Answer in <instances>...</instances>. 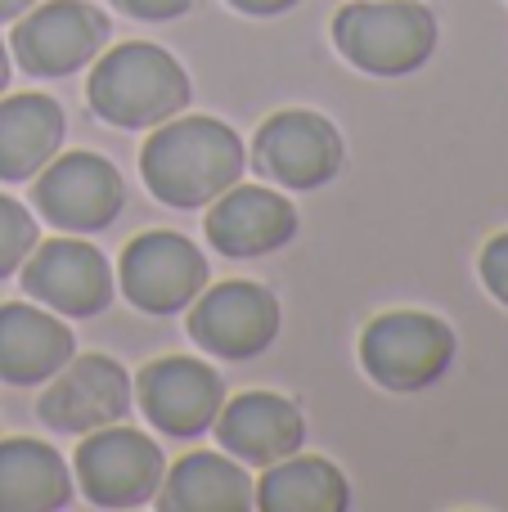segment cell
<instances>
[{
    "instance_id": "obj_1",
    "label": "cell",
    "mask_w": 508,
    "mask_h": 512,
    "mask_svg": "<svg viewBox=\"0 0 508 512\" xmlns=\"http://www.w3.org/2000/svg\"><path fill=\"white\" fill-rule=\"evenodd\" d=\"M149 194L167 207H203L243 176V140L216 117H167L140 153Z\"/></svg>"
},
{
    "instance_id": "obj_2",
    "label": "cell",
    "mask_w": 508,
    "mask_h": 512,
    "mask_svg": "<svg viewBox=\"0 0 508 512\" xmlns=\"http://www.w3.org/2000/svg\"><path fill=\"white\" fill-rule=\"evenodd\" d=\"M86 99L99 122L117 131H149L189 104V77L162 45L126 41L95 59Z\"/></svg>"
},
{
    "instance_id": "obj_3",
    "label": "cell",
    "mask_w": 508,
    "mask_h": 512,
    "mask_svg": "<svg viewBox=\"0 0 508 512\" xmlns=\"http://www.w3.org/2000/svg\"><path fill=\"white\" fill-rule=\"evenodd\" d=\"M333 41L351 68L405 77L437 50V18L419 0H356L333 18Z\"/></svg>"
},
{
    "instance_id": "obj_4",
    "label": "cell",
    "mask_w": 508,
    "mask_h": 512,
    "mask_svg": "<svg viewBox=\"0 0 508 512\" xmlns=\"http://www.w3.org/2000/svg\"><path fill=\"white\" fill-rule=\"evenodd\" d=\"M455 333L428 310H387L360 337V364L383 391H423L446 378Z\"/></svg>"
},
{
    "instance_id": "obj_5",
    "label": "cell",
    "mask_w": 508,
    "mask_h": 512,
    "mask_svg": "<svg viewBox=\"0 0 508 512\" xmlns=\"http://www.w3.org/2000/svg\"><path fill=\"white\" fill-rule=\"evenodd\" d=\"M108 45V18L86 0H36L9 36V59L32 77H72Z\"/></svg>"
},
{
    "instance_id": "obj_6",
    "label": "cell",
    "mask_w": 508,
    "mask_h": 512,
    "mask_svg": "<svg viewBox=\"0 0 508 512\" xmlns=\"http://www.w3.org/2000/svg\"><path fill=\"white\" fill-rule=\"evenodd\" d=\"M167 459L144 432L108 423L77 450V486L95 508H140L158 495Z\"/></svg>"
},
{
    "instance_id": "obj_7",
    "label": "cell",
    "mask_w": 508,
    "mask_h": 512,
    "mask_svg": "<svg viewBox=\"0 0 508 512\" xmlns=\"http://www.w3.org/2000/svg\"><path fill=\"white\" fill-rule=\"evenodd\" d=\"M32 203L54 230L63 234H99L122 216L126 189L122 176L99 153H63L45 162L32 185Z\"/></svg>"
},
{
    "instance_id": "obj_8",
    "label": "cell",
    "mask_w": 508,
    "mask_h": 512,
    "mask_svg": "<svg viewBox=\"0 0 508 512\" xmlns=\"http://www.w3.org/2000/svg\"><path fill=\"white\" fill-rule=\"evenodd\" d=\"M117 283L126 301L144 315H176L194 306L207 283V256L176 230H149L126 243L117 261Z\"/></svg>"
},
{
    "instance_id": "obj_9",
    "label": "cell",
    "mask_w": 508,
    "mask_h": 512,
    "mask_svg": "<svg viewBox=\"0 0 508 512\" xmlns=\"http://www.w3.org/2000/svg\"><path fill=\"white\" fill-rule=\"evenodd\" d=\"M252 162L266 180L306 194V189L329 185L342 171V135L329 117L311 108H284L257 131Z\"/></svg>"
},
{
    "instance_id": "obj_10",
    "label": "cell",
    "mask_w": 508,
    "mask_h": 512,
    "mask_svg": "<svg viewBox=\"0 0 508 512\" xmlns=\"http://www.w3.org/2000/svg\"><path fill=\"white\" fill-rule=\"evenodd\" d=\"M23 292L41 301L45 310H59L68 319H90L113 301V270L108 256L86 239H50L27 252Z\"/></svg>"
},
{
    "instance_id": "obj_11",
    "label": "cell",
    "mask_w": 508,
    "mask_h": 512,
    "mask_svg": "<svg viewBox=\"0 0 508 512\" xmlns=\"http://www.w3.org/2000/svg\"><path fill=\"white\" fill-rule=\"evenodd\" d=\"M126 409H131V373L108 355H72L41 391L36 414L63 436H90L126 418Z\"/></svg>"
},
{
    "instance_id": "obj_12",
    "label": "cell",
    "mask_w": 508,
    "mask_h": 512,
    "mask_svg": "<svg viewBox=\"0 0 508 512\" xmlns=\"http://www.w3.org/2000/svg\"><path fill=\"white\" fill-rule=\"evenodd\" d=\"M140 391V409L158 432L167 436H203L216 423L225 400V382L212 364L194 360V355H162V360L144 364L140 378L131 382Z\"/></svg>"
},
{
    "instance_id": "obj_13",
    "label": "cell",
    "mask_w": 508,
    "mask_h": 512,
    "mask_svg": "<svg viewBox=\"0 0 508 512\" xmlns=\"http://www.w3.org/2000/svg\"><path fill=\"white\" fill-rule=\"evenodd\" d=\"M189 337L207 355L221 360H252L279 337V301L270 288L248 279L216 283L194 310H189Z\"/></svg>"
},
{
    "instance_id": "obj_14",
    "label": "cell",
    "mask_w": 508,
    "mask_h": 512,
    "mask_svg": "<svg viewBox=\"0 0 508 512\" xmlns=\"http://www.w3.org/2000/svg\"><path fill=\"white\" fill-rule=\"evenodd\" d=\"M297 234V212L284 194L257 185H230L212 198L207 212V239L221 256L248 261V256L279 252Z\"/></svg>"
},
{
    "instance_id": "obj_15",
    "label": "cell",
    "mask_w": 508,
    "mask_h": 512,
    "mask_svg": "<svg viewBox=\"0 0 508 512\" xmlns=\"http://www.w3.org/2000/svg\"><path fill=\"white\" fill-rule=\"evenodd\" d=\"M212 427H216V436H221L225 454H234V459H243V463H257V468H270V463L288 459V454H297L306 441L302 409L288 396H275V391L234 396L230 405H221Z\"/></svg>"
},
{
    "instance_id": "obj_16",
    "label": "cell",
    "mask_w": 508,
    "mask_h": 512,
    "mask_svg": "<svg viewBox=\"0 0 508 512\" xmlns=\"http://www.w3.org/2000/svg\"><path fill=\"white\" fill-rule=\"evenodd\" d=\"M72 355H77V342L59 315H50L45 306H23V301L0 306V382L9 387L50 382Z\"/></svg>"
},
{
    "instance_id": "obj_17",
    "label": "cell",
    "mask_w": 508,
    "mask_h": 512,
    "mask_svg": "<svg viewBox=\"0 0 508 512\" xmlns=\"http://www.w3.org/2000/svg\"><path fill=\"white\" fill-rule=\"evenodd\" d=\"M153 499L162 512H248L257 504V486L225 454H185Z\"/></svg>"
},
{
    "instance_id": "obj_18",
    "label": "cell",
    "mask_w": 508,
    "mask_h": 512,
    "mask_svg": "<svg viewBox=\"0 0 508 512\" xmlns=\"http://www.w3.org/2000/svg\"><path fill=\"white\" fill-rule=\"evenodd\" d=\"M63 144V108L50 95L0 99V180H32Z\"/></svg>"
},
{
    "instance_id": "obj_19",
    "label": "cell",
    "mask_w": 508,
    "mask_h": 512,
    "mask_svg": "<svg viewBox=\"0 0 508 512\" xmlns=\"http://www.w3.org/2000/svg\"><path fill=\"white\" fill-rule=\"evenodd\" d=\"M72 499V472L59 450L9 436L0 441V512H54Z\"/></svg>"
},
{
    "instance_id": "obj_20",
    "label": "cell",
    "mask_w": 508,
    "mask_h": 512,
    "mask_svg": "<svg viewBox=\"0 0 508 512\" xmlns=\"http://www.w3.org/2000/svg\"><path fill=\"white\" fill-rule=\"evenodd\" d=\"M351 504L347 477L329 459H288L270 463L266 477L257 481V508L261 512H342Z\"/></svg>"
},
{
    "instance_id": "obj_21",
    "label": "cell",
    "mask_w": 508,
    "mask_h": 512,
    "mask_svg": "<svg viewBox=\"0 0 508 512\" xmlns=\"http://www.w3.org/2000/svg\"><path fill=\"white\" fill-rule=\"evenodd\" d=\"M36 248V221L23 203L0 194V279L14 274L27 261V252Z\"/></svg>"
},
{
    "instance_id": "obj_22",
    "label": "cell",
    "mask_w": 508,
    "mask_h": 512,
    "mask_svg": "<svg viewBox=\"0 0 508 512\" xmlns=\"http://www.w3.org/2000/svg\"><path fill=\"white\" fill-rule=\"evenodd\" d=\"M477 270H482L486 292H491L500 306H508V234H495V239L486 243V248H482V261H477Z\"/></svg>"
},
{
    "instance_id": "obj_23",
    "label": "cell",
    "mask_w": 508,
    "mask_h": 512,
    "mask_svg": "<svg viewBox=\"0 0 508 512\" xmlns=\"http://www.w3.org/2000/svg\"><path fill=\"white\" fill-rule=\"evenodd\" d=\"M122 14L140 18V23H171V18H180L194 0H113Z\"/></svg>"
},
{
    "instance_id": "obj_24",
    "label": "cell",
    "mask_w": 508,
    "mask_h": 512,
    "mask_svg": "<svg viewBox=\"0 0 508 512\" xmlns=\"http://www.w3.org/2000/svg\"><path fill=\"white\" fill-rule=\"evenodd\" d=\"M230 5L248 18H275V14H288L297 0H230Z\"/></svg>"
},
{
    "instance_id": "obj_25",
    "label": "cell",
    "mask_w": 508,
    "mask_h": 512,
    "mask_svg": "<svg viewBox=\"0 0 508 512\" xmlns=\"http://www.w3.org/2000/svg\"><path fill=\"white\" fill-rule=\"evenodd\" d=\"M32 5H36V0H0V23H14V18H23Z\"/></svg>"
},
{
    "instance_id": "obj_26",
    "label": "cell",
    "mask_w": 508,
    "mask_h": 512,
    "mask_svg": "<svg viewBox=\"0 0 508 512\" xmlns=\"http://www.w3.org/2000/svg\"><path fill=\"white\" fill-rule=\"evenodd\" d=\"M9 86V54H5V41H0V95H5Z\"/></svg>"
}]
</instances>
